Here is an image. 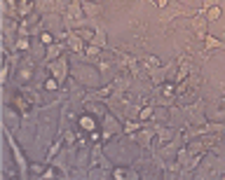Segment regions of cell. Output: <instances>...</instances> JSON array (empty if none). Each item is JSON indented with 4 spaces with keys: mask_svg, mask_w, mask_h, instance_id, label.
<instances>
[{
    "mask_svg": "<svg viewBox=\"0 0 225 180\" xmlns=\"http://www.w3.org/2000/svg\"><path fill=\"white\" fill-rule=\"evenodd\" d=\"M19 5H21L24 12H28V9H31V0H24V3H19Z\"/></svg>",
    "mask_w": 225,
    "mask_h": 180,
    "instance_id": "obj_1",
    "label": "cell"
},
{
    "mask_svg": "<svg viewBox=\"0 0 225 180\" xmlns=\"http://www.w3.org/2000/svg\"><path fill=\"white\" fill-rule=\"evenodd\" d=\"M218 14H220V12H218V9H216V7H213V9H211V12H209V16H211V19H216V16H218Z\"/></svg>",
    "mask_w": 225,
    "mask_h": 180,
    "instance_id": "obj_2",
    "label": "cell"
},
{
    "mask_svg": "<svg viewBox=\"0 0 225 180\" xmlns=\"http://www.w3.org/2000/svg\"><path fill=\"white\" fill-rule=\"evenodd\" d=\"M160 5H162V7H164V5H167V0H160Z\"/></svg>",
    "mask_w": 225,
    "mask_h": 180,
    "instance_id": "obj_3",
    "label": "cell"
}]
</instances>
